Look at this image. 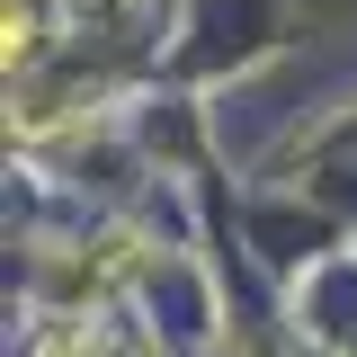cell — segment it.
Segmentation results:
<instances>
[{"label":"cell","instance_id":"1","mask_svg":"<svg viewBox=\"0 0 357 357\" xmlns=\"http://www.w3.org/2000/svg\"><path fill=\"white\" fill-rule=\"evenodd\" d=\"M54 27H63V9H45V0H9V9H0V63H9V89L36 81L45 63H54Z\"/></svg>","mask_w":357,"mask_h":357},{"label":"cell","instance_id":"2","mask_svg":"<svg viewBox=\"0 0 357 357\" xmlns=\"http://www.w3.org/2000/svg\"><path fill=\"white\" fill-rule=\"evenodd\" d=\"M18 357H107V312H89V304L45 312L36 331H27V349H18Z\"/></svg>","mask_w":357,"mask_h":357}]
</instances>
